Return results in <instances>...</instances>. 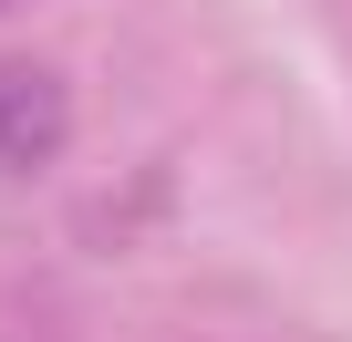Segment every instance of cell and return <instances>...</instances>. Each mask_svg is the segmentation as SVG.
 Returning a JSON list of instances; mask_svg holds the SVG:
<instances>
[{"label":"cell","mask_w":352,"mask_h":342,"mask_svg":"<svg viewBox=\"0 0 352 342\" xmlns=\"http://www.w3.org/2000/svg\"><path fill=\"white\" fill-rule=\"evenodd\" d=\"M73 135V94L52 63L32 52H0V177H42Z\"/></svg>","instance_id":"obj_1"},{"label":"cell","mask_w":352,"mask_h":342,"mask_svg":"<svg viewBox=\"0 0 352 342\" xmlns=\"http://www.w3.org/2000/svg\"><path fill=\"white\" fill-rule=\"evenodd\" d=\"M0 11H11V0H0Z\"/></svg>","instance_id":"obj_2"}]
</instances>
